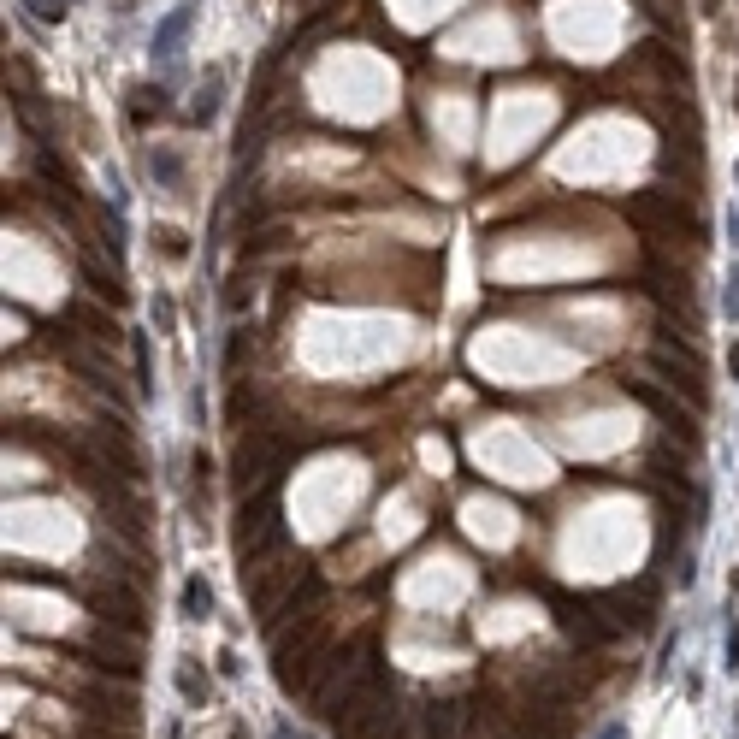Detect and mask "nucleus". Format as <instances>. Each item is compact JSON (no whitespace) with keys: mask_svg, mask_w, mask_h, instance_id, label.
Returning a JSON list of instances; mask_svg holds the SVG:
<instances>
[{"mask_svg":"<svg viewBox=\"0 0 739 739\" xmlns=\"http://www.w3.org/2000/svg\"><path fill=\"white\" fill-rule=\"evenodd\" d=\"M598 739H627V728H621V722H609V728H604Z\"/></svg>","mask_w":739,"mask_h":739,"instance_id":"obj_8","label":"nucleus"},{"mask_svg":"<svg viewBox=\"0 0 739 739\" xmlns=\"http://www.w3.org/2000/svg\"><path fill=\"white\" fill-rule=\"evenodd\" d=\"M178 692H184L190 704H207V674H196V669H178Z\"/></svg>","mask_w":739,"mask_h":739,"instance_id":"obj_5","label":"nucleus"},{"mask_svg":"<svg viewBox=\"0 0 739 739\" xmlns=\"http://www.w3.org/2000/svg\"><path fill=\"white\" fill-rule=\"evenodd\" d=\"M30 6H36L42 18H60V6H54V0H30Z\"/></svg>","mask_w":739,"mask_h":739,"instance_id":"obj_7","label":"nucleus"},{"mask_svg":"<svg viewBox=\"0 0 739 739\" xmlns=\"http://www.w3.org/2000/svg\"><path fill=\"white\" fill-rule=\"evenodd\" d=\"M184 30H190V6L166 18V30H160V42H154V54H160V60H172V54H178V36H184Z\"/></svg>","mask_w":739,"mask_h":739,"instance_id":"obj_3","label":"nucleus"},{"mask_svg":"<svg viewBox=\"0 0 739 739\" xmlns=\"http://www.w3.org/2000/svg\"><path fill=\"white\" fill-rule=\"evenodd\" d=\"M207 609H213V592H207L202 580H190V586H184V615H196V621H202Z\"/></svg>","mask_w":739,"mask_h":739,"instance_id":"obj_4","label":"nucleus"},{"mask_svg":"<svg viewBox=\"0 0 739 739\" xmlns=\"http://www.w3.org/2000/svg\"><path fill=\"white\" fill-rule=\"evenodd\" d=\"M89 657H95V669H107V674H136V633L101 627L95 645H89Z\"/></svg>","mask_w":739,"mask_h":739,"instance_id":"obj_2","label":"nucleus"},{"mask_svg":"<svg viewBox=\"0 0 739 739\" xmlns=\"http://www.w3.org/2000/svg\"><path fill=\"white\" fill-rule=\"evenodd\" d=\"M728 373H734V379H739V343H734V349H728Z\"/></svg>","mask_w":739,"mask_h":739,"instance_id":"obj_9","label":"nucleus"},{"mask_svg":"<svg viewBox=\"0 0 739 739\" xmlns=\"http://www.w3.org/2000/svg\"><path fill=\"white\" fill-rule=\"evenodd\" d=\"M728 669L739 674V627H728Z\"/></svg>","mask_w":739,"mask_h":739,"instance_id":"obj_6","label":"nucleus"},{"mask_svg":"<svg viewBox=\"0 0 739 739\" xmlns=\"http://www.w3.org/2000/svg\"><path fill=\"white\" fill-rule=\"evenodd\" d=\"M95 621H101V627H119V633H136V639H142V598H136L131 586L107 580V586H95Z\"/></svg>","mask_w":739,"mask_h":739,"instance_id":"obj_1","label":"nucleus"}]
</instances>
